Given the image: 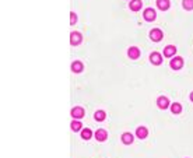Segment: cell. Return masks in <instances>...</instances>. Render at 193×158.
<instances>
[{"label": "cell", "instance_id": "obj_1", "mask_svg": "<svg viewBox=\"0 0 193 158\" xmlns=\"http://www.w3.org/2000/svg\"><path fill=\"white\" fill-rule=\"evenodd\" d=\"M162 37H164V35H162V31L158 30V28H154V30L150 32V38H151L154 42H158V41H161V39H162Z\"/></svg>", "mask_w": 193, "mask_h": 158}, {"label": "cell", "instance_id": "obj_2", "mask_svg": "<svg viewBox=\"0 0 193 158\" xmlns=\"http://www.w3.org/2000/svg\"><path fill=\"white\" fill-rule=\"evenodd\" d=\"M182 66H183V59H182V58H174V59L171 60V67H172V69L179 70Z\"/></svg>", "mask_w": 193, "mask_h": 158}, {"label": "cell", "instance_id": "obj_3", "mask_svg": "<svg viewBox=\"0 0 193 158\" xmlns=\"http://www.w3.org/2000/svg\"><path fill=\"white\" fill-rule=\"evenodd\" d=\"M157 105L161 108V109H167L169 107V101H168L167 97H160V98L157 99Z\"/></svg>", "mask_w": 193, "mask_h": 158}, {"label": "cell", "instance_id": "obj_4", "mask_svg": "<svg viewBox=\"0 0 193 158\" xmlns=\"http://www.w3.org/2000/svg\"><path fill=\"white\" fill-rule=\"evenodd\" d=\"M150 60H151V63H153V64H161V62H162V58H161V55L158 53V52H153V53L150 55Z\"/></svg>", "mask_w": 193, "mask_h": 158}, {"label": "cell", "instance_id": "obj_5", "mask_svg": "<svg viewBox=\"0 0 193 158\" xmlns=\"http://www.w3.org/2000/svg\"><path fill=\"white\" fill-rule=\"evenodd\" d=\"M81 39H83V37H81L80 32H72V37H70L72 45H78L81 42Z\"/></svg>", "mask_w": 193, "mask_h": 158}, {"label": "cell", "instance_id": "obj_6", "mask_svg": "<svg viewBox=\"0 0 193 158\" xmlns=\"http://www.w3.org/2000/svg\"><path fill=\"white\" fill-rule=\"evenodd\" d=\"M72 116L76 118V119L83 118V116H84V109H83V108H80V107L73 108V109H72Z\"/></svg>", "mask_w": 193, "mask_h": 158}, {"label": "cell", "instance_id": "obj_7", "mask_svg": "<svg viewBox=\"0 0 193 158\" xmlns=\"http://www.w3.org/2000/svg\"><path fill=\"white\" fill-rule=\"evenodd\" d=\"M106 137H108V133L104 130V129H99L95 132V139L98 140V141H105Z\"/></svg>", "mask_w": 193, "mask_h": 158}, {"label": "cell", "instance_id": "obj_8", "mask_svg": "<svg viewBox=\"0 0 193 158\" xmlns=\"http://www.w3.org/2000/svg\"><path fill=\"white\" fill-rule=\"evenodd\" d=\"M144 18H146L147 21L155 20V11H154L153 8H146V10H144Z\"/></svg>", "mask_w": 193, "mask_h": 158}, {"label": "cell", "instance_id": "obj_9", "mask_svg": "<svg viewBox=\"0 0 193 158\" xmlns=\"http://www.w3.org/2000/svg\"><path fill=\"white\" fill-rule=\"evenodd\" d=\"M141 6H143L141 0H131L130 2V8L133 11H138L140 8H141Z\"/></svg>", "mask_w": 193, "mask_h": 158}, {"label": "cell", "instance_id": "obj_10", "mask_svg": "<svg viewBox=\"0 0 193 158\" xmlns=\"http://www.w3.org/2000/svg\"><path fill=\"white\" fill-rule=\"evenodd\" d=\"M128 53H129V58H131V59H137L138 56H140V51H138V48H136V46H131Z\"/></svg>", "mask_w": 193, "mask_h": 158}, {"label": "cell", "instance_id": "obj_11", "mask_svg": "<svg viewBox=\"0 0 193 158\" xmlns=\"http://www.w3.org/2000/svg\"><path fill=\"white\" fill-rule=\"evenodd\" d=\"M157 6L161 10H167L169 7V0H157Z\"/></svg>", "mask_w": 193, "mask_h": 158}, {"label": "cell", "instance_id": "obj_12", "mask_svg": "<svg viewBox=\"0 0 193 158\" xmlns=\"http://www.w3.org/2000/svg\"><path fill=\"white\" fill-rule=\"evenodd\" d=\"M175 52H176V48L172 46V45H169V46H167V48L164 49V55L168 56V58H171L172 55H175Z\"/></svg>", "mask_w": 193, "mask_h": 158}, {"label": "cell", "instance_id": "obj_13", "mask_svg": "<svg viewBox=\"0 0 193 158\" xmlns=\"http://www.w3.org/2000/svg\"><path fill=\"white\" fill-rule=\"evenodd\" d=\"M147 129L146 127H137V130H136V134H137L138 139H144V137H147Z\"/></svg>", "mask_w": 193, "mask_h": 158}, {"label": "cell", "instance_id": "obj_14", "mask_svg": "<svg viewBox=\"0 0 193 158\" xmlns=\"http://www.w3.org/2000/svg\"><path fill=\"white\" fill-rule=\"evenodd\" d=\"M105 116H106V114L104 112V110H97V112L94 114L95 120H98V122H102L104 119H105Z\"/></svg>", "mask_w": 193, "mask_h": 158}, {"label": "cell", "instance_id": "obj_15", "mask_svg": "<svg viewBox=\"0 0 193 158\" xmlns=\"http://www.w3.org/2000/svg\"><path fill=\"white\" fill-rule=\"evenodd\" d=\"M72 70H73L74 73H80L81 70H83V63L81 62H74L72 64Z\"/></svg>", "mask_w": 193, "mask_h": 158}, {"label": "cell", "instance_id": "obj_16", "mask_svg": "<svg viewBox=\"0 0 193 158\" xmlns=\"http://www.w3.org/2000/svg\"><path fill=\"white\" fill-rule=\"evenodd\" d=\"M122 141L125 144H130L133 141V136H131L130 133H123V136H122Z\"/></svg>", "mask_w": 193, "mask_h": 158}, {"label": "cell", "instance_id": "obj_17", "mask_svg": "<svg viewBox=\"0 0 193 158\" xmlns=\"http://www.w3.org/2000/svg\"><path fill=\"white\" fill-rule=\"evenodd\" d=\"M92 136V133L90 129H83V132H81V137H83L84 140H88V139H91Z\"/></svg>", "mask_w": 193, "mask_h": 158}, {"label": "cell", "instance_id": "obj_18", "mask_svg": "<svg viewBox=\"0 0 193 158\" xmlns=\"http://www.w3.org/2000/svg\"><path fill=\"white\" fill-rule=\"evenodd\" d=\"M172 114H181V110H182V105L181 104H172Z\"/></svg>", "mask_w": 193, "mask_h": 158}, {"label": "cell", "instance_id": "obj_19", "mask_svg": "<svg viewBox=\"0 0 193 158\" xmlns=\"http://www.w3.org/2000/svg\"><path fill=\"white\" fill-rule=\"evenodd\" d=\"M81 129V123L78 120H74V122H72V130L73 132H78Z\"/></svg>", "mask_w": 193, "mask_h": 158}, {"label": "cell", "instance_id": "obj_20", "mask_svg": "<svg viewBox=\"0 0 193 158\" xmlns=\"http://www.w3.org/2000/svg\"><path fill=\"white\" fill-rule=\"evenodd\" d=\"M183 7L186 10H192L193 8V0H183Z\"/></svg>", "mask_w": 193, "mask_h": 158}, {"label": "cell", "instance_id": "obj_21", "mask_svg": "<svg viewBox=\"0 0 193 158\" xmlns=\"http://www.w3.org/2000/svg\"><path fill=\"white\" fill-rule=\"evenodd\" d=\"M76 21H77L76 13H72V14H70V22H72V24H76Z\"/></svg>", "mask_w": 193, "mask_h": 158}, {"label": "cell", "instance_id": "obj_22", "mask_svg": "<svg viewBox=\"0 0 193 158\" xmlns=\"http://www.w3.org/2000/svg\"><path fill=\"white\" fill-rule=\"evenodd\" d=\"M190 99H192V101H193V92H192V94H190Z\"/></svg>", "mask_w": 193, "mask_h": 158}]
</instances>
